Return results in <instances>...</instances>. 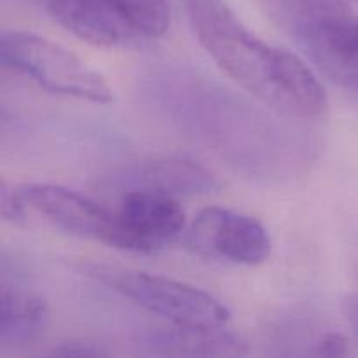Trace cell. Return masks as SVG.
Wrapping results in <instances>:
<instances>
[{"mask_svg":"<svg viewBox=\"0 0 358 358\" xmlns=\"http://www.w3.org/2000/svg\"><path fill=\"white\" fill-rule=\"evenodd\" d=\"M51 357H107L108 352L98 343L90 339H69L58 343L49 352Z\"/></svg>","mask_w":358,"mask_h":358,"instance_id":"cell-14","label":"cell"},{"mask_svg":"<svg viewBox=\"0 0 358 358\" xmlns=\"http://www.w3.org/2000/svg\"><path fill=\"white\" fill-rule=\"evenodd\" d=\"M140 345L152 355L163 357H240L247 355V341L227 327L156 329L142 336Z\"/></svg>","mask_w":358,"mask_h":358,"instance_id":"cell-10","label":"cell"},{"mask_svg":"<svg viewBox=\"0 0 358 358\" xmlns=\"http://www.w3.org/2000/svg\"><path fill=\"white\" fill-rule=\"evenodd\" d=\"M107 6L135 30L140 38H156L170 28L168 0H105Z\"/></svg>","mask_w":358,"mask_h":358,"instance_id":"cell-13","label":"cell"},{"mask_svg":"<svg viewBox=\"0 0 358 358\" xmlns=\"http://www.w3.org/2000/svg\"><path fill=\"white\" fill-rule=\"evenodd\" d=\"M294 38L325 77L358 96V14L352 9L331 14Z\"/></svg>","mask_w":358,"mask_h":358,"instance_id":"cell-8","label":"cell"},{"mask_svg":"<svg viewBox=\"0 0 358 358\" xmlns=\"http://www.w3.org/2000/svg\"><path fill=\"white\" fill-rule=\"evenodd\" d=\"M313 353L322 357H346L350 355V343L343 334L329 332L322 336L320 341L315 345Z\"/></svg>","mask_w":358,"mask_h":358,"instance_id":"cell-16","label":"cell"},{"mask_svg":"<svg viewBox=\"0 0 358 358\" xmlns=\"http://www.w3.org/2000/svg\"><path fill=\"white\" fill-rule=\"evenodd\" d=\"M79 271L170 325L220 329L231 322L229 310L215 296L185 282L96 262H80Z\"/></svg>","mask_w":358,"mask_h":358,"instance_id":"cell-2","label":"cell"},{"mask_svg":"<svg viewBox=\"0 0 358 358\" xmlns=\"http://www.w3.org/2000/svg\"><path fill=\"white\" fill-rule=\"evenodd\" d=\"M17 191L24 205L37 212L55 229L114 248L117 234L115 212L63 185L24 184L17 185Z\"/></svg>","mask_w":358,"mask_h":358,"instance_id":"cell-6","label":"cell"},{"mask_svg":"<svg viewBox=\"0 0 358 358\" xmlns=\"http://www.w3.org/2000/svg\"><path fill=\"white\" fill-rule=\"evenodd\" d=\"M108 191H157L175 196H206L219 191L220 182L208 168L191 159L154 156L119 166L101 180Z\"/></svg>","mask_w":358,"mask_h":358,"instance_id":"cell-7","label":"cell"},{"mask_svg":"<svg viewBox=\"0 0 358 358\" xmlns=\"http://www.w3.org/2000/svg\"><path fill=\"white\" fill-rule=\"evenodd\" d=\"M257 3L276 27L292 37L322 17L352 9V0H257Z\"/></svg>","mask_w":358,"mask_h":358,"instance_id":"cell-12","label":"cell"},{"mask_svg":"<svg viewBox=\"0 0 358 358\" xmlns=\"http://www.w3.org/2000/svg\"><path fill=\"white\" fill-rule=\"evenodd\" d=\"M0 205H2V215L7 222L10 224H23L24 222V205L17 187H10L7 182H2L0 189Z\"/></svg>","mask_w":358,"mask_h":358,"instance_id":"cell-15","label":"cell"},{"mask_svg":"<svg viewBox=\"0 0 358 358\" xmlns=\"http://www.w3.org/2000/svg\"><path fill=\"white\" fill-rule=\"evenodd\" d=\"M49 310L37 294L2 283L0 294V350L20 352L44 336Z\"/></svg>","mask_w":358,"mask_h":358,"instance_id":"cell-11","label":"cell"},{"mask_svg":"<svg viewBox=\"0 0 358 358\" xmlns=\"http://www.w3.org/2000/svg\"><path fill=\"white\" fill-rule=\"evenodd\" d=\"M343 313H345L346 322L353 332V338L358 343V294L346 296L343 301Z\"/></svg>","mask_w":358,"mask_h":358,"instance_id":"cell-17","label":"cell"},{"mask_svg":"<svg viewBox=\"0 0 358 358\" xmlns=\"http://www.w3.org/2000/svg\"><path fill=\"white\" fill-rule=\"evenodd\" d=\"M44 9L59 27L98 48H121L140 38L105 0H27Z\"/></svg>","mask_w":358,"mask_h":358,"instance_id":"cell-9","label":"cell"},{"mask_svg":"<svg viewBox=\"0 0 358 358\" xmlns=\"http://www.w3.org/2000/svg\"><path fill=\"white\" fill-rule=\"evenodd\" d=\"M0 58L3 65L23 73L52 94L98 105L110 103L114 98L101 73L44 35L21 30L3 31Z\"/></svg>","mask_w":358,"mask_h":358,"instance_id":"cell-3","label":"cell"},{"mask_svg":"<svg viewBox=\"0 0 358 358\" xmlns=\"http://www.w3.org/2000/svg\"><path fill=\"white\" fill-rule=\"evenodd\" d=\"M114 248L133 254H154L173 243L185 229V212L166 192L128 191L115 210Z\"/></svg>","mask_w":358,"mask_h":358,"instance_id":"cell-5","label":"cell"},{"mask_svg":"<svg viewBox=\"0 0 358 358\" xmlns=\"http://www.w3.org/2000/svg\"><path fill=\"white\" fill-rule=\"evenodd\" d=\"M185 243L194 254L236 266H261L273 243L257 219L219 206L201 210L191 222Z\"/></svg>","mask_w":358,"mask_h":358,"instance_id":"cell-4","label":"cell"},{"mask_svg":"<svg viewBox=\"0 0 358 358\" xmlns=\"http://www.w3.org/2000/svg\"><path fill=\"white\" fill-rule=\"evenodd\" d=\"M184 6L206 55L241 90L290 119L327 114V93L299 56L252 34L222 0H184Z\"/></svg>","mask_w":358,"mask_h":358,"instance_id":"cell-1","label":"cell"}]
</instances>
